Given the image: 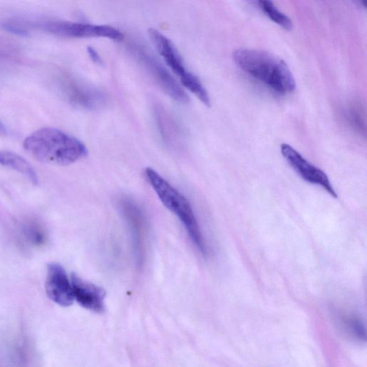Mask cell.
Segmentation results:
<instances>
[{
	"instance_id": "8fae6325",
	"label": "cell",
	"mask_w": 367,
	"mask_h": 367,
	"mask_svg": "<svg viewBox=\"0 0 367 367\" xmlns=\"http://www.w3.org/2000/svg\"><path fill=\"white\" fill-rule=\"evenodd\" d=\"M64 96L73 106L87 110H94L103 106L107 100L100 90L74 82L66 83Z\"/></svg>"
},
{
	"instance_id": "ac0fdd59",
	"label": "cell",
	"mask_w": 367,
	"mask_h": 367,
	"mask_svg": "<svg viewBox=\"0 0 367 367\" xmlns=\"http://www.w3.org/2000/svg\"><path fill=\"white\" fill-rule=\"evenodd\" d=\"M8 134V131L5 124L0 120V136H6Z\"/></svg>"
},
{
	"instance_id": "9c48e42d",
	"label": "cell",
	"mask_w": 367,
	"mask_h": 367,
	"mask_svg": "<svg viewBox=\"0 0 367 367\" xmlns=\"http://www.w3.org/2000/svg\"><path fill=\"white\" fill-rule=\"evenodd\" d=\"M45 291L50 300L63 307L71 305L75 300L71 281L59 264L48 266Z\"/></svg>"
},
{
	"instance_id": "e0dca14e",
	"label": "cell",
	"mask_w": 367,
	"mask_h": 367,
	"mask_svg": "<svg viewBox=\"0 0 367 367\" xmlns=\"http://www.w3.org/2000/svg\"><path fill=\"white\" fill-rule=\"evenodd\" d=\"M88 53L91 59L96 64H101L102 61L99 53L92 47L88 48Z\"/></svg>"
},
{
	"instance_id": "7c38bea8",
	"label": "cell",
	"mask_w": 367,
	"mask_h": 367,
	"mask_svg": "<svg viewBox=\"0 0 367 367\" xmlns=\"http://www.w3.org/2000/svg\"><path fill=\"white\" fill-rule=\"evenodd\" d=\"M0 165L14 169L30 180L33 185H38V178L34 168L19 154L8 151H0Z\"/></svg>"
},
{
	"instance_id": "d6986e66",
	"label": "cell",
	"mask_w": 367,
	"mask_h": 367,
	"mask_svg": "<svg viewBox=\"0 0 367 367\" xmlns=\"http://www.w3.org/2000/svg\"><path fill=\"white\" fill-rule=\"evenodd\" d=\"M361 5L366 8V0H360Z\"/></svg>"
},
{
	"instance_id": "5b68a950",
	"label": "cell",
	"mask_w": 367,
	"mask_h": 367,
	"mask_svg": "<svg viewBox=\"0 0 367 367\" xmlns=\"http://www.w3.org/2000/svg\"><path fill=\"white\" fill-rule=\"evenodd\" d=\"M45 32L66 38H103L115 41L124 39L123 34L114 27L65 21H47L38 24Z\"/></svg>"
},
{
	"instance_id": "2e32d148",
	"label": "cell",
	"mask_w": 367,
	"mask_h": 367,
	"mask_svg": "<svg viewBox=\"0 0 367 367\" xmlns=\"http://www.w3.org/2000/svg\"><path fill=\"white\" fill-rule=\"evenodd\" d=\"M4 29L10 33L25 36L27 34V29L22 24L17 22H6L3 25Z\"/></svg>"
},
{
	"instance_id": "4fadbf2b",
	"label": "cell",
	"mask_w": 367,
	"mask_h": 367,
	"mask_svg": "<svg viewBox=\"0 0 367 367\" xmlns=\"http://www.w3.org/2000/svg\"><path fill=\"white\" fill-rule=\"evenodd\" d=\"M338 326L352 340L358 342H366V331L365 326L360 318L355 315L340 313L337 316Z\"/></svg>"
},
{
	"instance_id": "52a82bcc",
	"label": "cell",
	"mask_w": 367,
	"mask_h": 367,
	"mask_svg": "<svg viewBox=\"0 0 367 367\" xmlns=\"http://www.w3.org/2000/svg\"><path fill=\"white\" fill-rule=\"evenodd\" d=\"M280 152L294 171L304 181L322 187L334 199H337V194L330 180L321 168L308 161L289 145H281Z\"/></svg>"
},
{
	"instance_id": "277c9868",
	"label": "cell",
	"mask_w": 367,
	"mask_h": 367,
	"mask_svg": "<svg viewBox=\"0 0 367 367\" xmlns=\"http://www.w3.org/2000/svg\"><path fill=\"white\" fill-rule=\"evenodd\" d=\"M150 38L167 66L180 77L183 86L201 101L208 97V92L199 78L188 71L173 43L154 28L148 31Z\"/></svg>"
},
{
	"instance_id": "5bb4252c",
	"label": "cell",
	"mask_w": 367,
	"mask_h": 367,
	"mask_svg": "<svg viewBox=\"0 0 367 367\" xmlns=\"http://www.w3.org/2000/svg\"><path fill=\"white\" fill-rule=\"evenodd\" d=\"M262 11L275 24L287 31L293 29V22L291 19L283 13L279 11L273 4L272 0H257Z\"/></svg>"
},
{
	"instance_id": "8992f818",
	"label": "cell",
	"mask_w": 367,
	"mask_h": 367,
	"mask_svg": "<svg viewBox=\"0 0 367 367\" xmlns=\"http://www.w3.org/2000/svg\"><path fill=\"white\" fill-rule=\"evenodd\" d=\"M120 208L128 226L136 264L142 266L145 260L148 222L144 210L129 197H122Z\"/></svg>"
},
{
	"instance_id": "ba28073f",
	"label": "cell",
	"mask_w": 367,
	"mask_h": 367,
	"mask_svg": "<svg viewBox=\"0 0 367 367\" xmlns=\"http://www.w3.org/2000/svg\"><path fill=\"white\" fill-rule=\"evenodd\" d=\"M136 59L142 64L165 93L175 101L187 103L189 97L176 80L152 56L142 48L133 49Z\"/></svg>"
},
{
	"instance_id": "6da1fadb",
	"label": "cell",
	"mask_w": 367,
	"mask_h": 367,
	"mask_svg": "<svg viewBox=\"0 0 367 367\" xmlns=\"http://www.w3.org/2000/svg\"><path fill=\"white\" fill-rule=\"evenodd\" d=\"M233 59L241 70L273 92L287 95L296 90V80L287 64L273 54L240 48L233 52Z\"/></svg>"
},
{
	"instance_id": "3957f363",
	"label": "cell",
	"mask_w": 367,
	"mask_h": 367,
	"mask_svg": "<svg viewBox=\"0 0 367 367\" xmlns=\"http://www.w3.org/2000/svg\"><path fill=\"white\" fill-rule=\"evenodd\" d=\"M145 175L161 202L178 217L196 248L206 257L208 251L206 240L188 200L153 168H146Z\"/></svg>"
},
{
	"instance_id": "9a60e30c",
	"label": "cell",
	"mask_w": 367,
	"mask_h": 367,
	"mask_svg": "<svg viewBox=\"0 0 367 367\" xmlns=\"http://www.w3.org/2000/svg\"><path fill=\"white\" fill-rule=\"evenodd\" d=\"M360 112L361 111L359 109L353 108L348 112V118L358 130L361 131L363 129L362 124L364 123L362 122V116L361 115Z\"/></svg>"
},
{
	"instance_id": "7a4b0ae2",
	"label": "cell",
	"mask_w": 367,
	"mask_h": 367,
	"mask_svg": "<svg viewBox=\"0 0 367 367\" xmlns=\"http://www.w3.org/2000/svg\"><path fill=\"white\" fill-rule=\"evenodd\" d=\"M24 148L41 162L61 166L73 164L88 153L80 140L53 128L39 129L27 137Z\"/></svg>"
},
{
	"instance_id": "30bf717a",
	"label": "cell",
	"mask_w": 367,
	"mask_h": 367,
	"mask_svg": "<svg viewBox=\"0 0 367 367\" xmlns=\"http://www.w3.org/2000/svg\"><path fill=\"white\" fill-rule=\"evenodd\" d=\"M74 298L84 308L101 314L105 310V291L95 285L80 278L75 274L71 276Z\"/></svg>"
}]
</instances>
